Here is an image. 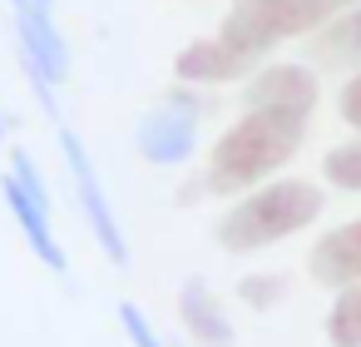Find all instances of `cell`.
Wrapping results in <instances>:
<instances>
[{
  "mask_svg": "<svg viewBox=\"0 0 361 347\" xmlns=\"http://www.w3.org/2000/svg\"><path fill=\"white\" fill-rule=\"evenodd\" d=\"M302 124L307 114H287V110H247L208 154V189L213 194H238L262 184L272 169H282L297 144H302Z\"/></svg>",
  "mask_w": 361,
  "mask_h": 347,
  "instance_id": "6da1fadb",
  "label": "cell"
},
{
  "mask_svg": "<svg viewBox=\"0 0 361 347\" xmlns=\"http://www.w3.org/2000/svg\"><path fill=\"white\" fill-rule=\"evenodd\" d=\"M322 213V189L307 179H272L257 194H247L243 204H233L218 223V243L228 253H252L267 248L277 238L302 233L312 218Z\"/></svg>",
  "mask_w": 361,
  "mask_h": 347,
  "instance_id": "7a4b0ae2",
  "label": "cell"
},
{
  "mask_svg": "<svg viewBox=\"0 0 361 347\" xmlns=\"http://www.w3.org/2000/svg\"><path fill=\"white\" fill-rule=\"evenodd\" d=\"M351 6H361V0H238V6L223 16L218 35L257 60V55L277 50L282 40L322 30L326 20H336Z\"/></svg>",
  "mask_w": 361,
  "mask_h": 347,
  "instance_id": "3957f363",
  "label": "cell"
},
{
  "mask_svg": "<svg viewBox=\"0 0 361 347\" xmlns=\"http://www.w3.org/2000/svg\"><path fill=\"white\" fill-rule=\"evenodd\" d=\"M193 144H198V95L193 90H173L154 114L139 119V154L159 169L188 164Z\"/></svg>",
  "mask_w": 361,
  "mask_h": 347,
  "instance_id": "277c9868",
  "label": "cell"
},
{
  "mask_svg": "<svg viewBox=\"0 0 361 347\" xmlns=\"http://www.w3.org/2000/svg\"><path fill=\"white\" fill-rule=\"evenodd\" d=\"M60 154H65V164H70L75 199H80V208H85V218H90V228H94V238H99V248L124 268V263H129L124 228H119L114 204H109V194H104V184H99V174H94V164H90V149L80 144V134H75V129H60Z\"/></svg>",
  "mask_w": 361,
  "mask_h": 347,
  "instance_id": "5b68a950",
  "label": "cell"
},
{
  "mask_svg": "<svg viewBox=\"0 0 361 347\" xmlns=\"http://www.w3.org/2000/svg\"><path fill=\"white\" fill-rule=\"evenodd\" d=\"M317 95L322 90H317V75L307 65H267L243 90L247 110H287V114H312Z\"/></svg>",
  "mask_w": 361,
  "mask_h": 347,
  "instance_id": "8992f818",
  "label": "cell"
},
{
  "mask_svg": "<svg viewBox=\"0 0 361 347\" xmlns=\"http://www.w3.org/2000/svg\"><path fill=\"white\" fill-rule=\"evenodd\" d=\"M252 70V55H243L238 45H228L223 35L213 40H193L173 55V75L183 85H228V80H243Z\"/></svg>",
  "mask_w": 361,
  "mask_h": 347,
  "instance_id": "52a82bcc",
  "label": "cell"
},
{
  "mask_svg": "<svg viewBox=\"0 0 361 347\" xmlns=\"http://www.w3.org/2000/svg\"><path fill=\"white\" fill-rule=\"evenodd\" d=\"M16 35H20V55H30L45 70V80L60 90L70 80V45L55 30V20L45 11H35V6H16Z\"/></svg>",
  "mask_w": 361,
  "mask_h": 347,
  "instance_id": "ba28073f",
  "label": "cell"
},
{
  "mask_svg": "<svg viewBox=\"0 0 361 347\" xmlns=\"http://www.w3.org/2000/svg\"><path fill=\"white\" fill-rule=\"evenodd\" d=\"M307 268H312V278L326 283V288H351V283H361V218H356V223H341V228H331V233H322L317 248H312V258H307Z\"/></svg>",
  "mask_w": 361,
  "mask_h": 347,
  "instance_id": "9c48e42d",
  "label": "cell"
},
{
  "mask_svg": "<svg viewBox=\"0 0 361 347\" xmlns=\"http://www.w3.org/2000/svg\"><path fill=\"white\" fill-rule=\"evenodd\" d=\"M0 194H6V208H11V218L20 223V233H25V243L35 248V258L45 263V268H55V273H65L70 268V258H65V248H60V238H55V228H50V208H40L11 174L0 179Z\"/></svg>",
  "mask_w": 361,
  "mask_h": 347,
  "instance_id": "30bf717a",
  "label": "cell"
},
{
  "mask_svg": "<svg viewBox=\"0 0 361 347\" xmlns=\"http://www.w3.org/2000/svg\"><path fill=\"white\" fill-rule=\"evenodd\" d=\"M178 312H183V327H188L203 347H233V322H228L223 302H218L203 283H183Z\"/></svg>",
  "mask_w": 361,
  "mask_h": 347,
  "instance_id": "8fae6325",
  "label": "cell"
},
{
  "mask_svg": "<svg viewBox=\"0 0 361 347\" xmlns=\"http://www.w3.org/2000/svg\"><path fill=\"white\" fill-rule=\"evenodd\" d=\"M317 55L326 65H361V6L341 11L317 30Z\"/></svg>",
  "mask_w": 361,
  "mask_h": 347,
  "instance_id": "7c38bea8",
  "label": "cell"
},
{
  "mask_svg": "<svg viewBox=\"0 0 361 347\" xmlns=\"http://www.w3.org/2000/svg\"><path fill=\"white\" fill-rule=\"evenodd\" d=\"M326 342L331 347H361V283L341 288L326 312Z\"/></svg>",
  "mask_w": 361,
  "mask_h": 347,
  "instance_id": "4fadbf2b",
  "label": "cell"
},
{
  "mask_svg": "<svg viewBox=\"0 0 361 347\" xmlns=\"http://www.w3.org/2000/svg\"><path fill=\"white\" fill-rule=\"evenodd\" d=\"M322 179H326L331 189H346V194H361V134L322 154Z\"/></svg>",
  "mask_w": 361,
  "mask_h": 347,
  "instance_id": "5bb4252c",
  "label": "cell"
},
{
  "mask_svg": "<svg viewBox=\"0 0 361 347\" xmlns=\"http://www.w3.org/2000/svg\"><path fill=\"white\" fill-rule=\"evenodd\" d=\"M238 298L247 302V307H272L277 298H282V278H272V273H252V278H243L238 283Z\"/></svg>",
  "mask_w": 361,
  "mask_h": 347,
  "instance_id": "9a60e30c",
  "label": "cell"
},
{
  "mask_svg": "<svg viewBox=\"0 0 361 347\" xmlns=\"http://www.w3.org/2000/svg\"><path fill=\"white\" fill-rule=\"evenodd\" d=\"M119 327H124V337H129L134 347H164V342H159V332L149 327V317H144L134 302H119Z\"/></svg>",
  "mask_w": 361,
  "mask_h": 347,
  "instance_id": "2e32d148",
  "label": "cell"
},
{
  "mask_svg": "<svg viewBox=\"0 0 361 347\" xmlns=\"http://www.w3.org/2000/svg\"><path fill=\"white\" fill-rule=\"evenodd\" d=\"M336 105H341V119H346L351 129H361V70L346 80V90H341V100H336Z\"/></svg>",
  "mask_w": 361,
  "mask_h": 347,
  "instance_id": "e0dca14e",
  "label": "cell"
},
{
  "mask_svg": "<svg viewBox=\"0 0 361 347\" xmlns=\"http://www.w3.org/2000/svg\"><path fill=\"white\" fill-rule=\"evenodd\" d=\"M30 6H35V11H45V16H50V11H55V0H30Z\"/></svg>",
  "mask_w": 361,
  "mask_h": 347,
  "instance_id": "ac0fdd59",
  "label": "cell"
},
{
  "mask_svg": "<svg viewBox=\"0 0 361 347\" xmlns=\"http://www.w3.org/2000/svg\"><path fill=\"white\" fill-rule=\"evenodd\" d=\"M11 6H30V0H11Z\"/></svg>",
  "mask_w": 361,
  "mask_h": 347,
  "instance_id": "d6986e66",
  "label": "cell"
},
{
  "mask_svg": "<svg viewBox=\"0 0 361 347\" xmlns=\"http://www.w3.org/2000/svg\"><path fill=\"white\" fill-rule=\"evenodd\" d=\"M0 139H6V119H0Z\"/></svg>",
  "mask_w": 361,
  "mask_h": 347,
  "instance_id": "ffe728a7",
  "label": "cell"
}]
</instances>
